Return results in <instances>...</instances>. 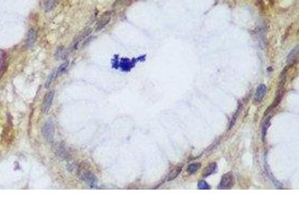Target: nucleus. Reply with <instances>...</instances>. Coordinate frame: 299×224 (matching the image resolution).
Wrapping results in <instances>:
<instances>
[{"label": "nucleus", "mask_w": 299, "mask_h": 224, "mask_svg": "<svg viewBox=\"0 0 299 224\" xmlns=\"http://www.w3.org/2000/svg\"><path fill=\"white\" fill-rule=\"evenodd\" d=\"M42 134L43 138L47 140V142L51 143L54 139L55 128L53 123L51 121H48L43 125L42 128Z\"/></svg>", "instance_id": "obj_1"}, {"label": "nucleus", "mask_w": 299, "mask_h": 224, "mask_svg": "<svg viewBox=\"0 0 299 224\" xmlns=\"http://www.w3.org/2000/svg\"><path fill=\"white\" fill-rule=\"evenodd\" d=\"M234 176L231 173H227L222 176L221 182L218 185V189H230L234 185Z\"/></svg>", "instance_id": "obj_2"}, {"label": "nucleus", "mask_w": 299, "mask_h": 224, "mask_svg": "<svg viewBox=\"0 0 299 224\" xmlns=\"http://www.w3.org/2000/svg\"><path fill=\"white\" fill-rule=\"evenodd\" d=\"M80 177L87 184H88L90 186H95L96 184V178L95 177L94 174L92 173H91L90 171L88 170H85V171H82L81 173H80Z\"/></svg>", "instance_id": "obj_3"}, {"label": "nucleus", "mask_w": 299, "mask_h": 224, "mask_svg": "<svg viewBox=\"0 0 299 224\" xmlns=\"http://www.w3.org/2000/svg\"><path fill=\"white\" fill-rule=\"evenodd\" d=\"M111 18H112V14H111L110 11H106L104 13L103 15L101 16V17H100V20L98 21L97 25H96V32H100L104 27L106 26V25H108V23L110 22Z\"/></svg>", "instance_id": "obj_4"}, {"label": "nucleus", "mask_w": 299, "mask_h": 224, "mask_svg": "<svg viewBox=\"0 0 299 224\" xmlns=\"http://www.w3.org/2000/svg\"><path fill=\"white\" fill-rule=\"evenodd\" d=\"M37 39V31L34 28H31L29 30L25 40V46L27 48H32L35 43Z\"/></svg>", "instance_id": "obj_5"}, {"label": "nucleus", "mask_w": 299, "mask_h": 224, "mask_svg": "<svg viewBox=\"0 0 299 224\" xmlns=\"http://www.w3.org/2000/svg\"><path fill=\"white\" fill-rule=\"evenodd\" d=\"M53 97H54V91H52V90L48 92L46 95H45L44 99H43V106H42L43 112L46 113L48 112V110L50 108L51 105H52Z\"/></svg>", "instance_id": "obj_6"}, {"label": "nucleus", "mask_w": 299, "mask_h": 224, "mask_svg": "<svg viewBox=\"0 0 299 224\" xmlns=\"http://www.w3.org/2000/svg\"><path fill=\"white\" fill-rule=\"evenodd\" d=\"M266 91H267V87L265 85H260L257 88L256 93L254 94V100L257 103H260L262 99L265 96Z\"/></svg>", "instance_id": "obj_7"}, {"label": "nucleus", "mask_w": 299, "mask_h": 224, "mask_svg": "<svg viewBox=\"0 0 299 224\" xmlns=\"http://www.w3.org/2000/svg\"><path fill=\"white\" fill-rule=\"evenodd\" d=\"M298 47L296 46L292 50L289 52V54L288 55L287 57V63L288 64H292L294 61H295V60L297 59V56H298Z\"/></svg>", "instance_id": "obj_8"}, {"label": "nucleus", "mask_w": 299, "mask_h": 224, "mask_svg": "<svg viewBox=\"0 0 299 224\" xmlns=\"http://www.w3.org/2000/svg\"><path fill=\"white\" fill-rule=\"evenodd\" d=\"M58 0H45V3H44V8H45V11L49 12L51 10H52L56 5H57Z\"/></svg>", "instance_id": "obj_9"}, {"label": "nucleus", "mask_w": 299, "mask_h": 224, "mask_svg": "<svg viewBox=\"0 0 299 224\" xmlns=\"http://www.w3.org/2000/svg\"><path fill=\"white\" fill-rule=\"evenodd\" d=\"M217 167L216 163H212L210 164L209 165H208L207 167H205V169L203 170V176H208L209 175H211L212 173H214V171L216 170Z\"/></svg>", "instance_id": "obj_10"}, {"label": "nucleus", "mask_w": 299, "mask_h": 224, "mask_svg": "<svg viewBox=\"0 0 299 224\" xmlns=\"http://www.w3.org/2000/svg\"><path fill=\"white\" fill-rule=\"evenodd\" d=\"M91 29L86 28V29H84L83 32H80V34L77 36V37H76V43H78V42L83 41V39H85V38L87 36H88L89 34H91Z\"/></svg>", "instance_id": "obj_11"}, {"label": "nucleus", "mask_w": 299, "mask_h": 224, "mask_svg": "<svg viewBox=\"0 0 299 224\" xmlns=\"http://www.w3.org/2000/svg\"><path fill=\"white\" fill-rule=\"evenodd\" d=\"M181 170H182L181 167H176L174 169H173L168 175V177H167L168 180H173L176 177H177L178 175L180 174V172H181Z\"/></svg>", "instance_id": "obj_12"}, {"label": "nucleus", "mask_w": 299, "mask_h": 224, "mask_svg": "<svg viewBox=\"0 0 299 224\" xmlns=\"http://www.w3.org/2000/svg\"><path fill=\"white\" fill-rule=\"evenodd\" d=\"M130 2V0H116L113 4V8H120L128 5Z\"/></svg>", "instance_id": "obj_13"}, {"label": "nucleus", "mask_w": 299, "mask_h": 224, "mask_svg": "<svg viewBox=\"0 0 299 224\" xmlns=\"http://www.w3.org/2000/svg\"><path fill=\"white\" fill-rule=\"evenodd\" d=\"M200 167V163H193L188 167L187 172L189 173V174H193L199 170Z\"/></svg>", "instance_id": "obj_14"}, {"label": "nucleus", "mask_w": 299, "mask_h": 224, "mask_svg": "<svg viewBox=\"0 0 299 224\" xmlns=\"http://www.w3.org/2000/svg\"><path fill=\"white\" fill-rule=\"evenodd\" d=\"M198 188L200 189V190H209V189H210V186L205 181L201 180L198 183Z\"/></svg>", "instance_id": "obj_15"}, {"label": "nucleus", "mask_w": 299, "mask_h": 224, "mask_svg": "<svg viewBox=\"0 0 299 224\" xmlns=\"http://www.w3.org/2000/svg\"><path fill=\"white\" fill-rule=\"evenodd\" d=\"M269 121L268 120L267 121L265 122V123L263 124V126H262V141H264V139H265L266 131H267V129L268 127H269Z\"/></svg>", "instance_id": "obj_16"}, {"label": "nucleus", "mask_w": 299, "mask_h": 224, "mask_svg": "<svg viewBox=\"0 0 299 224\" xmlns=\"http://www.w3.org/2000/svg\"><path fill=\"white\" fill-rule=\"evenodd\" d=\"M63 54H64V49L62 48V47H59V48H58L57 50V52H56V55L57 56V58H60L62 57Z\"/></svg>", "instance_id": "obj_17"}]
</instances>
